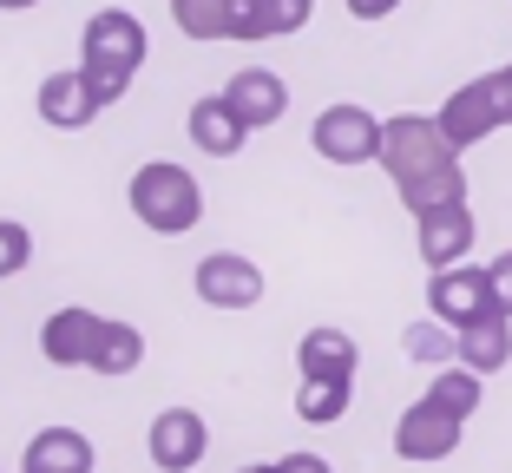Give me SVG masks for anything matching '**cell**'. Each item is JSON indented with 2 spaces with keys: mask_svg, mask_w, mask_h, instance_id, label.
<instances>
[{
  "mask_svg": "<svg viewBox=\"0 0 512 473\" xmlns=\"http://www.w3.org/2000/svg\"><path fill=\"white\" fill-rule=\"evenodd\" d=\"M460 336V355L453 362H467V368H480V375H493V368H506L512 362V316H480V322H467V329H453Z\"/></svg>",
  "mask_w": 512,
  "mask_h": 473,
  "instance_id": "obj_17",
  "label": "cell"
},
{
  "mask_svg": "<svg viewBox=\"0 0 512 473\" xmlns=\"http://www.w3.org/2000/svg\"><path fill=\"white\" fill-rule=\"evenodd\" d=\"M79 66H86L92 92H99V106H119L125 92H132V79H138V73H125V66H92V60H79Z\"/></svg>",
  "mask_w": 512,
  "mask_h": 473,
  "instance_id": "obj_25",
  "label": "cell"
},
{
  "mask_svg": "<svg viewBox=\"0 0 512 473\" xmlns=\"http://www.w3.org/2000/svg\"><path fill=\"white\" fill-rule=\"evenodd\" d=\"M414 230H421V263H434V270H447V263H467L473 250V211L467 204H440V211L414 217Z\"/></svg>",
  "mask_w": 512,
  "mask_h": 473,
  "instance_id": "obj_13",
  "label": "cell"
},
{
  "mask_svg": "<svg viewBox=\"0 0 512 473\" xmlns=\"http://www.w3.org/2000/svg\"><path fill=\"white\" fill-rule=\"evenodd\" d=\"M348 395H355V382L302 375V388H296V414L309 421V428H329V421H342V414H348Z\"/></svg>",
  "mask_w": 512,
  "mask_h": 473,
  "instance_id": "obj_19",
  "label": "cell"
},
{
  "mask_svg": "<svg viewBox=\"0 0 512 473\" xmlns=\"http://www.w3.org/2000/svg\"><path fill=\"white\" fill-rule=\"evenodd\" d=\"M230 40H270V14H263V0H237V7H230Z\"/></svg>",
  "mask_w": 512,
  "mask_h": 473,
  "instance_id": "obj_26",
  "label": "cell"
},
{
  "mask_svg": "<svg viewBox=\"0 0 512 473\" xmlns=\"http://www.w3.org/2000/svg\"><path fill=\"white\" fill-rule=\"evenodd\" d=\"M145 20L125 14V7H99V14L86 20V33H79V53H86L92 66H125V73H138L145 66Z\"/></svg>",
  "mask_w": 512,
  "mask_h": 473,
  "instance_id": "obj_8",
  "label": "cell"
},
{
  "mask_svg": "<svg viewBox=\"0 0 512 473\" xmlns=\"http://www.w3.org/2000/svg\"><path fill=\"white\" fill-rule=\"evenodd\" d=\"M486 276H493V303H499V316H512V250L486 263Z\"/></svg>",
  "mask_w": 512,
  "mask_h": 473,
  "instance_id": "obj_27",
  "label": "cell"
},
{
  "mask_svg": "<svg viewBox=\"0 0 512 473\" xmlns=\"http://www.w3.org/2000/svg\"><path fill=\"white\" fill-rule=\"evenodd\" d=\"M309 145H316L329 165H375L381 158V119L368 106H322L309 125Z\"/></svg>",
  "mask_w": 512,
  "mask_h": 473,
  "instance_id": "obj_4",
  "label": "cell"
},
{
  "mask_svg": "<svg viewBox=\"0 0 512 473\" xmlns=\"http://www.w3.org/2000/svg\"><path fill=\"white\" fill-rule=\"evenodd\" d=\"M407 355H421V362H447V355H460V336H453L447 322H440V329H407Z\"/></svg>",
  "mask_w": 512,
  "mask_h": 473,
  "instance_id": "obj_24",
  "label": "cell"
},
{
  "mask_svg": "<svg viewBox=\"0 0 512 473\" xmlns=\"http://www.w3.org/2000/svg\"><path fill=\"white\" fill-rule=\"evenodd\" d=\"M460 434H467V414H453V408H440L434 395H421L394 421V454L414 460V467H434V460H447L453 447H460Z\"/></svg>",
  "mask_w": 512,
  "mask_h": 473,
  "instance_id": "obj_5",
  "label": "cell"
},
{
  "mask_svg": "<svg viewBox=\"0 0 512 473\" xmlns=\"http://www.w3.org/2000/svg\"><path fill=\"white\" fill-rule=\"evenodd\" d=\"M434 119H440V132L453 138V152L493 138L499 125H512V73H486V79H473V86H460Z\"/></svg>",
  "mask_w": 512,
  "mask_h": 473,
  "instance_id": "obj_3",
  "label": "cell"
},
{
  "mask_svg": "<svg viewBox=\"0 0 512 473\" xmlns=\"http://www.w3.org/2000/svg\"><path fill=\"white\" fill-rule=\"evenodd\" d=\"M138 368H145V329L106 316V336H99V355H92V375H138Z\"/></svg>",
  "mask_w": 512,
  "mask_h": 473,
  "instance_id": "obj_18",
  "label": "cell"
},
{
  "mask_svg": "<svg viewBox=\"0 0 512 473\" xmlns=\"http://www.w3.org/2000/svg\"><path fill=\"white\" fill-rule=\"evenodd\" d=\"M506 73H512V66H506Z\"/></svg>",
  "mask_w": 512,
  "mask_h": 473,
  "instance_id": "obj_32",
  "label": "cell"
},
{
  "mask_svg": "<svg viewBox=\"0 0 512 473\" xmlns=\"http://www.w3.org/2000/svg\"><path fill=\"white\" fill-rule=\"evenodd\" d=\"M145 454L158 473H191L197 460L211 454V428H204V414L197 408H165L158 421H151L145 434Z\"/></svg>",
  "mask_w": 512,
  "mask_h": 473,
  "instance_id": "obj_9",
  "label": "cell"
},
{
  "mask_svg": "<svg viewBox=\"0 0 512 473\" xmlns=\"http://www.w3.org/2000/svg\"><path fill=\"white\" fill-rule=\"evenodd\" d=\"M33 263V230L14 224V217H0V276H20Z\"/></svg>",
  "mask_w": 512,
  "mask_h": 473,
  "instance_id": "obj_22",
  "label": "cell"
},
{
  "mask_svg": "<svg viewBox=\"0 0 512 473\" xmlns=\"http://www.w3.org/2000/svg\"><path fill=\"white\" fill-rule=\"evenodd\" d=\"M197 303L211 309H256L263 303V270H256L250 257H237V250H211V257H197Z\"/></svg>",
  "mask_w": 512,
  "mask_h": 473,
  "instance_id": "obj_7",
  "label": "cell"
},
{
  "mask_svg": "<svg viewBox=\"0 0 512 473\" xmlns=\"http://www.w3.org/2000/svg\"><path fill=\"white\" fill-rule=\"evenodd\" d=\"M480 382H486L480 368L453 362V368H440V375H434V388H427V395H434L440 408H453V414H467V421H473V408H480V395H486Z\"/></svg>",
  "mask_w": 512,
  "mask_h": 473,
  "instance_id": "obj_21",
  "label": "cell"
},
{
  "mask_svg": "<svg viewBox=\"0 0 512 473\" xmlns=\"http://www.w3.org/2000/svg\"><path fill=\"white\" fill-rule=\"evenodd\" d=\"M263 14H270V40H289L316 20V0H263Z\"/></svg>",
  "mask_w": 512,
  "mask_h": 473,
  "instance_id": "obj_23",
  "label": "cell"
},
{
  "mask_svg": "<svg viewBox=\"0 0 512 473\" xmlns=\"http://www.w3.org/2000/svg\"><path fill=\"white\" fill-rule=\"evenodd\" d=\"M237 473H276V460H250V467H237Z\"/></svg>",
  "mask_w": 512,
  "mask_h": 473,
  "instance_id": "obj_31",
  "label": "cell"
},
{
  "mask_svg": "<svg viewBox=\"0 0 512 473\" xmlns=\"http://www.w3.org/2000/svg\"><path fill=\"white\" fill-rule=\"evenodd\" d=\"M296 368L302 375H329V382H355V368H362V349L348 329H309L296 342Z\"/></svg>",
  "mask_w": 512,
  "mask_h": 473,
  "instance_id": "obj_16",
  "label": "cell"
},
{
  "mask_svg": "<svg viewBox=\"0 0 512 473\" xmlns=\"http://www.w3.org/2000/svg\"><path fill=\"white\" fill-rule=\"evenodd\" d=\"M375 165L394 178V191H401V204L414 217L440 211V204H467V171H460V152L440 132V119H421V112L381 119V158Z\"/></svg>",
  "mask_w": 512,
  "mask_h": 473,
  "instance_id": "obj_1",
  "label": "cell"
},
{
  "mask_svg": "<svg viewBox=\"0 0 512 473\" xmlns=\"http://www.w3.org/2000/svg\"><path fill=\"white\" fill-rule=\"evenodd\" d=\"M27 7H40V0H0V14H27Z\"/></svg>",
  "mask_w": 512,
  "mask_h": 473,
  "instance_id": "obj_30",
  "label": "cell"
},
{
  "mask_svg": "<svg viewBox=\"0 0 512 473\" xmlns=\"http://www.w3.org/2000/svg\"><path fill=\"white\" fill-rule=\"evenodd\" d=\"M40 119L53 125V132H86L92 119H99V92H92V79H86V66H66V73H46L40 79Z\"/></svg>",
  "mask_w": 512,
  "mask_h": 473,
  "instance_id": "obj_11",
  "label": "cell"
},
{
  "mask_svg": "<svg viewBox=\"0 0 512 473\" xmlns=\"http://www.w3.org/2000/svg\"><path fill=\"white\" fill-rule=\"evenodd\" d=\"M427 309H434V322H447V329H467V322L493 316V276L480 270V263H447V270H434V283H427Z\"/></svg>",
  "mask_w": 512,
  "mask_h": 473,
  "instance_id": "obj_6",
  "label": "cell"
},
{
  "mask_svg": "<svg viewBox=\"0 0 512 473\" xmlns=\"http://www.w3.org/2000/svg\"><path fill=\"white\" fill-rule=\"evenodd\" d=\"M224 99L243 112V125H250V132H263V125H276L289 112V86L270 73V66H243V73H230Z\"/></svg>",
  "mask_w": 512,
  "mask_h": 473,
  "instance_id": "obj_14",
  "label": "cell"
},
{
  "mask_svg": "<svg viewBox=\"0 0 512 473\" xmlns=\"http://www.w3.org/2000/svg\"><path fill=\"white\" fill-rule=\"evenodd\" d=\"M20 473H92V441L79 428H40L20 454Z\"/></svg>",
  "mask_w": 512,
  "mask_h": 473,
  "instance_id": "obj_15",
  "label": "cell"
},
{
  "mask_svg": "<svg viewBox=\"0 0 512 473\" xmlns=\"http://www.w3.org/2000/svg\"><path fill=\"white\" fill-rule=\"evenodd\" d=\"M184 132H191V145H197L204 158H237L243 138H250V125H243V112L230 106L224 92H211V99H197V106H191Z\"/></svg>",
  "mask_w": 512,
  "mask_h": 473,
  "instance_id": "obj_12",
  "label": "cell"
},
{
  "mask_svg": "<svg viewBox=\"0 0 512 473\" xmlns=\"http://www.w3.org/2000/svg\"><path fill=\"white\" fill-rule=\"evenodd\" d=\"M394 7H401V0H348V14H355V20H388Z\"/></svg>",
  "mask_w": 512,
  "mask_h": 473,
  "instance_id": "obj_29",
  "label": "cell"
},
{
  "mask_svg": "<svg viewBox=\"0 0 512 473\" xmlns=\"http://www.w3.org/2000/svg\"><path fill=\"white\" fill-rule=\"evenodd\" d=\"M125 204H132V217L145 230H158V237H184V230L204 224V191H197V178L184 165H171V158L138 165L132 184H125Z\"/></svg>",
  "mask_w": 512,
  "mask_h": 473,
  "instance_id": "obj_2",
  "label": "cell"
},
{
  "mask_svg": "<svg viewBox=\"0 0 512 473\" xmlns=\"http://www.w3.org/2000/svg\"><path fill=\"white\" fill-rule=\"evenodd\" d=\"M230 7L237 0H171V20L184 40H230Z\"/></svg>",
  "mask_w": 512,
  "mask_h": 473,
  "instance_id": "obj_20",
  "label": "cell"
},
{
  "mask_svg": "<svg viewBox=\"0 0 512 473\" xmlns=\"http://www.w3.org/2000/svg\"><path fill=\"white\" fill-rule=\"evenodd\" d=\"M99 336H106V316L99 309H53V316L40 322V355L53 368H92V355H99Z\"/></svg>",
  "mask_w": 512,
  "mask_h": 473,
  "instance_id": "obj_10",
  "label": "cell"
},
{
  "mask_svg": "<svg viewBox=\"0 0 512 473\" xmlns=\"http://www.w3.org/2000/svg\"><path fill=\"white\" fill-rule=\"evenodd\" d=\"M276 473H335V467L322 454H283V460H276Z\"/></svg>",
  "mask_w": 512,
  "mask_h": 473,
  "instance_id": "obj_28",
  "label": "cell"
}]
</instances>
